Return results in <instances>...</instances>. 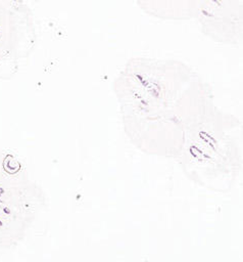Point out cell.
Listing matches in <instances>:
<instances>
[{
  "mask_svg": "<svg viewBox=\"0 0 243 262\" xmlns=\"http://www.w3.org/2000/svg\"><path fill=\"white\" fill-rule=\"evenodd\" d=\"M240 123L213 107L187 132L177 158L198 184L228 191L240 167Z\"/></svg>",
  "mask_w": 243,
  "mask_h": 262,
  "instance_id": "7a4b0ae2",
  "label": "cell"
},
{
  "mask_svg": "<svg viewBox=\"0 0 243 262\" xmlns=\"http://www.w3.org/2000/svg\"><path fill=\"white\" fill-rule=\"evenodd\" d=\"M120 82L126 133L150 155L178 157L188 130L214 107L205 84L179 62L137 59Z\"/></svg>",
  "mask_w": 243,
  "mask_h": 262,
  "instance_id": "6da1fadb",
  "label": "cell"
}]
</instances>
